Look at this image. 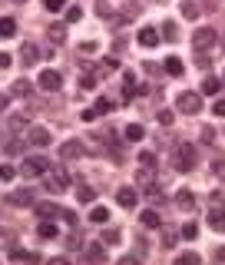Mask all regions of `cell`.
<instances>
[{
    "instance_id": "obj_10",
    "label": "cell",
    "mask_w": 225,
    "mask_h": 265,
    "mask_svg": "<svg viewBox=\"0 0 225 265\" xmlns=\"http://www.w3.org/2000/svg\"><path fill=\"white\" fill-rule=\"evenodd\" d=\"M27 139H30L33 146H50V129L47 126H30L27 129Z\"/></svg>"
},
{
    "instance_id": "obj_28",
    "label": "cell",
    "mask_w": 225,
    "mask_h": 265,
    "mask_svg": "<svg viewBox=\"0 0 225 265\" xmlns=\"http://www.w3.org/2000/svg\"><path fill=\"white\" fill-rule=\"evenodd\" d=\"M50 40H53V43H63L66 40V30H63V27H60V24H50Z\"/></svg>"
},
{
    "instance_id": "obj_31",
    "label": "cell",
    "mask_w": 225,
    "mask_h": 265,
    "mask_svg": "<svg viewBox=\"0 0 225 265\" xmlns=\"http://www.w3.org/2000/svg\"><path fill=\"white\" fill-rule=\"evenodd\" d=\"M120 17H123V24H126V20H133V17H139V4H126Z\"/></svg>"
},
{
    "instance_id": "obj_38",
    "label": "cell",
    "mask_w": 225,
    "mask_h": 265,
    "mask_svg": "<svg viewBox=\"0 0 225 265\" xmlns=\"http://www.w3.org/2000/svg\"><path fill=\"white\" fill-rule=\"evenodd\" d=\"M96 14H99V17H113V7H109V0H96Z\"/></svg>"
},
{
    "instance_id": "obj_44",
    "label": "cell",
    "mask_w": 225,
    "mask_h": 265,
    "mask_svg": "<svg viewBox=\"0 0 225 265\" xmlns=\"http://www.w3.org/2000/svg\"><path fill=\"white\" fill-rule=\"evenodd\" d=\"M139 166H153L156 169V156L153 153H139Z\"/></svg>"
},
{
    "instance_id": "obj_26",
    "label": "cell",
    "mask_w": 225,
    "mask_h": 265,
    "mask_svg": "<svg viewBox=\"0 0 225 265\" xmlns=\"http://www.w3.org/2000/svg\"><path fill=\"white\" fill-rule=\"evenodd\" d=\"M10 93H14V97H30V80H17L14 86H10Z\"/></svg>"
},
{
    "instance_id": "obj_39",
    "label": "cell",
    "mask_w": 225,
    "mask_h": 265,
    "mask_svg": "<svg viewBox=\"0 0 225 265\" xmlns=\"http://www.w3.org/2000/svg\"><path fill=\"white\" fill-rule=\"evenodd\" d=\"M43 7H47L50 14H56V10H63V7H66V0H43Z\"/></svg>"
},
{
    "instance_id": "obj_15",
    "label": "cell",
    "mask_w": 225,
    "mask_h": 265,
    "mask_svg": "<svg viewBox=\"0 0 225 265\" xmlns=\"http://www.w3.org/2000/svg\"><path fill=\"white\" fill-rule=\"evenodd\" d=\"M33 206H37V216H40V219H53V216L63 212V209H56L53 202H33Z\"/></svg>"
},
{
    "instance_id": "obj_36",
    "label": "cell",
    "mask_w": 225,
    "mask_h": 265,
    "mask_svg": "<svg viewBox=\"0 0 225 265\" xmlns=\"http://www.w3.org/2000/svg\"><path fill=\"white\" fill-rule=\"evenodd\" d=\"M156 120H159L162 126H172V120H176V113H172V110H159V116H156Z\"/></svg>"
},
{
    "instance_id": "obj_32",
    "label": "cell",
    "mask_w": 225,
    "mask_h": 265,
    "mask_svg": "<svg viewBox=\"0 0 225 265\" xmlns=\"http://www.w3.org/2000/svg\"><path fill=\"white\" fill-rule=\"evenodd\" d=\"M56 235H60V229H56V225H50V222L40 225V239H56Z\"/></svg>"
},
{
    "instance_id": "obj_22",
    "label": "cell",
    "mask_w": 225,
    "mask_h": 265,
    "mask_svg": "<svg viewBox=\"0 0 225 265\" xmlns=\"http://www.w3.org/2000/svg\"><path fill=\"white\" fill-rule=\"evenodd\" d=\"M76 199H80V202H93V199H96V189H93V186H86V183H80Z\"/></svg>"
},
{
    "instance_id": "obj_4",
    "label": "cell",
    "mask_w": 225,
    "mask_h": 265,
    "mask_svg": "<svg viewBox=\"0 0 225 265\" xmlns=\"http://www.w3.org/2000/svg\"><path fill=\"white\" fill-rule=\"evenodd\" d=\"M176 106H179V113H189V116H195V113L202 110V97H199V93H179Z\"/></svg>"
},
{
    "instance_id": "obj_34",
    "label": "cell",
    "mask_w": 225,
    "mask_h": 265,
    "mask_svg": "<svg viewBox=\"0 0 225 265\" xmlns=\"http://www.w3.org/2000/svg\"><path fill=\"white\" fill-rule=\"evenodd\" d=\"M195 235H199V225H195V219H192V222L182 225V239H195Z\"/></svg>"
},
{
    "instance_id": "obj_53",
    "label": "cell",
    "mask_w": 225,
    "mask_h": 265,
    "mask_svg": "<svg viewBox=\"0 0 225 265\" xmlns=\"http://www.w3.org/2000/svg\"><path fill=\"white\" fill-rule=\"evenodd\" d=\"M7 110V97H4V93H0V113Z\"/></svg>"
},
{
    "instance_id": "obj_29",
    "label": "cell",
    "mask_w": 225,
    "mask_h": 265,
    "mask_svg": "<svg viewBox=\"0 0 225 265\" xmlns=\"http://www.w3.org/2000/svg\"><path fill=\"white\" fill-rule=\"evenodd\" d=\"M162 37H166V40H179V27L172 24V20H166V24H162Z\"/></svg>"
},
{
    "instance_id": "obj_33",
    "label": "cell",
    "mask_w": 225,
    "mask_h": 265,
    "mask_svg": "<svg viewBox=\"0 0 225 265\" xmlns=\"http://www.w3.org/2000/svg\"><path fill=\"white\" fill-rule=\"evenodd\" d=\"M153 172H156L153 166H143V169H139V186H149V183H153Z\"/></svg>"
},
{
    "instance_id": "obj_20",
    "label": "cell",
    "mask_w": 225,
    "mask_h": 265,
    "mask_svg": "<svg viewBox=\"0 0 225 265\" xmlns=\"http://www.w3.org/2000/svg\"><path fill=\"white\" fill-rule=\"evenodd\" d=\"M143 136H146V129L139 126V123H129V126H126V139H129V143H139Z\"/></svg>"
},
{
    "instance_id": "obj_30",
    "label": "cell",
    "mask_w": 225,
    "mask_h": 265,
    "mask_svg": "<svg viewBox=\"0 0 225 265\" xmlns=\"http://www.w3.org/2000/svg\"><path fill=\"white\" fill-rule=\"evenodd\" d=\"M182 17L195 20V17H199V4H192V0H182Z\"/></svg>"
},
{
    "instance_id": "obj_45",
    "label": "cell",
    "mask_w": 225,
    "mask_h": 265,
    "mask_svg": "<svg viewBox=\"0 0 225 265\" xmlns=\"http://www.w3.org/2000/svg\"><path fill=\"white\" fill-rule=\"evenodd\" d=\"M209 202H212V209H225V199H222V193H212V196H209Z\"/></svg>"
},
{
    "instance_id": "obj_17",
    "label": "cell",
    "mask_w": 225,
    "mask_h": 265,
    "mask_svg": "<svg viewBox=\"0 0 225 265\" xmlns=\"http://www.w3.org/2000/svg\"><path fill=\"white\" fill-rule=\"evenodd\" d=\"M17 33V20L14 17H0V37L7 40V37H14Z\"/></svg>"
},
{
    "instance_id": "obj_1",
    "label": "cell",
    "mask_w": 225,
    "mask_h": 265,
    "mask_svg": "<svg viewBox=\"0 0 225 265\" xmlns=\"http://www.w3.org/2000/svg\"><path fill=\"white\" fill-rule=\"evenodd\" d=\"M43 186H47L50 193H66V186H70V172H66L63 166H60V169L50 166V176L43 179Z\"/></svg>"
},
{
    "instance_id": "obj_21",
    "label": "cell",
    "mask_w": 225,
    "mask_h": 265,
    "mask_svg": "<svg viewBox=\"0 0 225 265\" xmlns=\"http://www.w3.org/2000/svg\"><path fill=\"white\" fill-rule=\"evenodd\" d=\"M10 258H14V262H40L37 252H24V249H14V252H10Z\"/></svg>"
},
{
    "instance_id": "obj_16",
    "label": "cell",
    "mask_w": 225,
    "mask_h": 265,
    "mask_svg": "<svg viewBox=\"0 0 225 265\" xmlns=\"http://www.w3.org/2000/svg\"><path fill=\"white\" fill-rule=\"evenodd\" d=\"M139 219H143V225H146V229H159V225H162V216H159L156 209H146Z\"/></svg>"
},
{
    "instance_id": "obj_3",
    "label": "cell",
    "mask_w": 225,
    "mask_h": 265,
    "mask_svg": "<svg viewBox=\"0 0 225 265\" xmlns=\"http://www.w3.org/2000/svg\"><path fill=\"white\" fill-rule=\"evenodd\" d=\"M50 166H53V162H50L47 156H33V159H27L24 166H20V172H24L27 179H33V176H40V172H50Z\"/></svg>"
},
{
    "instance_id": "obj_23",
    "label": "cell",
    "mask_w": 225,
    "mask_h": 265,
    "mask_svg": "<svg viewBox=\"0 0 225 265\" xmlns=\"http://www.w3.org/2000/svg\"><path fill=\"white\" fill-rule=\"evenodd\" d=\"M89 219H93V222H109V209H106V206H93V209H89Z\"/></svg>"
},
{
    "instance_id": "obj_41",
    "label": "cell",
    "mask_w": 225,
    "mask_h": 265,
    "mask_svg": "<svg viewBox=\"0 0 225 265\" xmlns=\"http://www.w3.org/2000/svg\"><path fill=\"white\" fill-rule=\"evenodd\" d=\"M159 242H162V249H172V245H176V232H169V229H166Z\"/></svg>"
},
{
    "instance_id": "obj_7",
    "label": "cell",
    "mask_w": 225,
    "mask_h": 265,
    "mask_svg": "<svg viewBox=\"0 0 225 265\" xmlns=\"http://www.w3.org/2000/svg\"><path fill=\"white\" fill-rule=\"evenodd\" d=\"M7 202L10 206H33V186H20V189H14V193L7 196Z\"/></svg>"
},
{
    "instance_id": "obj_27",
    "label": "cell",
    "mask_w": 225,
    "mask_h": 265,
    "mask_svg": "<svg viewBox=\"0 0 225 265\" xmlns=\"http://www.w3.org/2000/svg\"><path fill=\"white\" fill-rule=\"evenodd\" d=\"M218 86H222V80H215V76H209V80H202V93H209V97H215Z\"/></svg>"
},
{
    "instance_id": "obj_9",
    "label": "cell",
    "mask_w": 225,
    "mask_h": 265,
    "mask_svg": "<svg viewBox=\"0 0 225 265\" xmlns=\"http://www.w3.org/2000/svg\"><path fill=\"white\" fill-rule=\"evenodd\" d=\"M116 202H120L123 209H133V206H136V202H139V193H136V189H133V186H123L120 193H116Z\"/></svg>"
},
{
    "instance_id": "obj_46",
    "label": "cell",
    "mask_w": 225,
    "mask_h": 265,
    "mask_svg": "<svg viewBox=\"0 0 225 265\" xmlns=\"http://www.w3.org/2000/svg\"><path fill=\"white\" fill-rule=\"evenodd\" d=\"M212 172H215L218 179H225V159H215V162H212Z\"/></svg>"
},
{
    "instance_id": "obj_19",
    "label": "cell",
    "mask_w": 225,
    "mask_h": 265,
    "mask_svg": "<svg viewBox=\"0 0 225 265\" xmlns=\"http://www.w3.org/2000/svg\"><path fill=\"white\" fill-rule=\"evenodd\" d=\"M99 242H103V245H120V242H123V232H120V229H106V232L99 235Z\"/></svg>"
},
{
    "instance_id": "obj_11",
    "label": "cell",
    "mask_w": 225,
    "mask_h": 265,
    "mask_svg": "<svg viewBox=\"0 0 225 265\" xmlns=\"http://www.w3.org/2000/svg\"><path fill=\"white\" fill-rule=\"evenodd\" d=\"M40 50H37V47H33V43H24V47H20V63H27V66H33V63H37V60H40Z\"/></svg>"
},
{
    "instance_id": "obj_8",
    "label": "cell",
    "mask_w": 225,
    "mask_h": 265,
    "mask_svg": "<svg viewBox=\"0 0 225 265\" xmlns=\"http://www.w3.org/2000/svg\"><path fill=\"white\" fill-rule=\"evenodd\" d=\"M83 153H86V146H83L80 139H66V143L60 146V159H80Z\"/></svg>"
},
{
    "instance_id": "obj_25",
    "label": "cell",
    "mask_w": 225,
    "mask_h": 265,
    "mask_svg": "<svg viewBox=\"0 0 225 265\" xmlns=\"http://www.w3.org/2000/svg\"><path fill=\"white\" fill-rule=\"evenodd\" d=\"M166 73L169 76H182V60H179V56H169L166 60Z\"/></svg>"
},
{
    "instance_id": "obj_51",
    "label": "cell",
    "mask_w": 225,
    "mask_h": 265,
    "mask_svg": "<svg viewBox=\"0 0 225 265\" xmlns=\"http://www.w3.org/2000/svg\"><path fill=\"white\" fill-rule=\"evenodd\" d=\"M10 63H14V56H10V53H0V66H4V70H7Z\"/></svg>"
},
{
    "instance_id": "obj_2",
    "label": "cell",
    "mask_w": 225,
    "mask_h": 265,
    "mask_svg": "<svg viewBox=\"0 0 225 265\" xmlns=\"http://www.w3.org/2000/svg\"><path fill=\"white\" fill-rule=\"evenodd\" d=\"M172 166L179 169V172H189V169H195V149L189 143H179V149H176V162Z\"/></svg>"
},
{
    "instance_id": "obj_42",
    "label": "cell",
    "mask_w": 225,
    "mask_h": 265,
    "mask_svg": "<svg viewBox=\"0 0 225 265\" xmlns=\"http://www.w3.org/2000/svg\"><path fill=\"white\" fill-rule=\"evenodd\" d=\"M199 133H202V143H215V129L212 126H202Z\"/></svg>"
},
{
    "instance_id": "obj_40",
    "label": "cell",
    "mask_w": 225,
    "mask_h": 265,
    "mask_svg": "<svg viewBox=\"0 0 225 265\" xmlns=\"http://www.w3.org/2000/svg\"><path fill=\"white\" fill-rule=\"evenodd\" d=\"M93 110H96L99 116H103V113H109V110H113V103H109V100H106V97H99V100H96V106H93Z\"/></svg>"
},
{
    "instance_id": "obj_49",
    "label": "cell",
    "mask_w": 225,
    "mask_h": 265,
    "mask_svg": "<svg viewBox=\"0 0 225 265\" xmlns=\"http://www.w3.org/2000/svg\"><path fill=\"white\" fill-rule=\"evenodd\" d=\"M60 216H63V222L76 225V212H73V209H63V212H60Z\"/></svg>"
},
{
    "instance_id": "obj_43",
    "label": "cell",
    "mask_w": 225,
    "mask_h": 265,
    "mask_svg": "<svg viewBox=\"0 0 225 265\" xmlns=\"http://www.w3.org/2000/svg\"><path fill=\"white\" fill-rule=\"evenodd\" d=\"M80 86L83 90H96V76H93V73H86V76L80 80Z\"/></svg>"
},
{
    "instance_id": "obj_13",
    "label": "cell",
    "mask_w": 225,
    "mask_h": 265,
    "mask_svg": "<svg viewBox=\"0 0 225 265\" xmlns=\"http://www.w3.org/2000/svg\"><path fill=\"white\" fill-rule=\"evenodd\" d=\"M176 206H179V209H185V212H192V206H195L192 189H179V193H176Z\"/></svg>"
},
{
    "instance_id": "obj_47",
    "label": "cell",
    "mask_w": 225,
    "mask_h": 265,
    "mask_svg": "<svg viewBox=\"0 0 225 265\" xmlns=\"http://www.w3.org/2000/svg\"><path fill=\"white\" fill-rule=\"evenodd\" d=\"M80 17H83V10H80V7H70V10H66V20H70V24H76Z\"/></svg>"
},
{
    "instance_id": "obj_6",
    "label": "cell",
    "mask_w": 225,
    "mask_h": 265,
    "mask_svg": "<svg viewBox=\"0 0 225 265\" xmlns=\"http://www.w3.org/2000/svg\"><path fill=\"white\" fill-rule=\"evenodd\" d=\"M37 86H40V90H47V93H56V90L63 86V76H60L56 70H43L40 76H37Z\"/></svg>"
},
{
    "instance_id": "obj_54",
    "label": "cell",
    "mask_w": 225,
    "mask_h": 265,
    "mask_svg": "<svg viewBox=\"0 0 225 265\" xmlns=\"http://www.w3.org/2000/svg\"><path fill=\"white\" fill-rule=\"evenodd\" d=\"M222 86H225V70H222Z\"/></svg>"
},
{
    "instance_id": "obj_37",
    "label": "cell",
    "mask_w": 225,
    "mask_h": 265,
    "mask_svg": "<svg viewBox=\"0 0 225 265\" xmlns=\"http://www.w3.org/2000/svg\"><path fill=\"white\" fill-rule=\"evenodd\" d=\"M179 265H199V255H195V252H182V255H179Z\"/></svg>"
},
{
    "instance_id": "obj_14",
    "label": "cell",
    "mask_w": 225,
    "mask_h": 265,
    "mask_svg": "<svg viewBox=\"0 0 225 265\" xmlns=\"http://www.w3.org/2000/svg\"><path fill=\"white\" fill-rule=\"evenodd\" d=\"M159 37H162V33L153 30V27H143V30H139V43H143V47H156Z\"/></svg>"
},
{
    "instance_id": "obj_55",
    "label": "cell",
    "mask_w": 225,
    "mask_h": 265,
    "mask_svg": "<svg viewBox=\"0 0 225 265\" xmlns=\"http://www.w3.org/2000/svg\"><path fill=\"white\" fill-rule=\"evenodd\" d=\"M14 4H27V0H14Z\"/></svg>"
},
{
    "instance_id": "obj_52",
    "label": "cell",
    "mask_w": 225,
    "mask_h": 265,
    "mask_svg": "<svg viewBox=\"0 0 225 265\" xmlns=\"http://www.w3.org/2000/svg\"><path fill=\"white\" fill-rule=\"evenodd\" d=\"M212 258H215V262H225V249H215V252H212Z\"/></svg>"
},
{
    "instance_id": "obj_48",
    "label": "cell",
    "mask_w": 225,
    "mask_h": 265,
    "mask_svg": "<svg viewBox=\"0 0 225 265\" xmlns=\"http://www.w3.org/2000/svg\"><path fill=\"white\" fill-rule=\"evenodd\" d=\"M212 113H215V116H222V120H225V100H215V103H212Z\"/></svg>"
},
{
    "instance_id": "obj_5",
    "label": "cell",
    "mask_w": 225,
    "mask_h": 265,
    "mask_svg": "<svg viewBox=\"0 0 225 265\" xmlns=\"http://www.w3.org/2000/svg\"><path fill=\"white\" fill-rule=\"evenodd\" d=\"M215 40H218V30H215V27H199V30L192 33V47H199V50L212 47Z\"/></svg>"
},
{
    "instance_id": "obj_35",
    "label": "cell",
    "mask_w": 225,
    "mask_h": 265,
    "mask_svg": "<svg viewBox=\"0 0 225 265\" xmlns=\"http://www.w3.org/2000/svg\"><path fill=\"white\" fill-rule=\"evenodd\" d=\"M14 176H17V169L10 166V162H4V166H0V179H4V183H10Z\"/></svg>"
},
{
    "instance_id": "obj_18",
    "label": "cell",
    "mask_w": 225,
    "mask_h": 265,
    "mask_svg": "<svg viewBox=\"0 0 225 265\" xmlns=\"http://www.w3.org/2000/svg\"><path fill=\"white\" fill-rule=\"evenodd\" d=\"M209 225L215 229V232H225V212L222 209H212L209 212Z\"/></svg>"
},
{
    "instance_id": "obj_12",
    "label": "cell",
    "mask_w": 225,
    "mask_h": 265,
    "mask_svg": "<svg viewBox=\"0 0 225 265\" xmlns=\"http://www.w3.org/2000/svg\"><path fill=\"white\" fill-rule=\"evenodd\" d=\"M83 252H86L89 262H106V245H103V242H89Z\"/></svg>"
},
{
    "instance_id": "obj_24",
    "label": "cell",
    "mask_w": 225,
    "mask_h": 265,
    "mask_svg": "<svg viewBox=\"0 0 225 265\" xmlns=\"http://www.w3.org/2000/svg\"><path fill=\"white\" fill-rule=\"evenodd\" d=\"M136 76H133V73H126V83H123V97H126V100H133V97H136Z\"/></svg>"
},
{
    "instance_id": "obj_50",
    "label": "cell",
    "mask_w": 225,
    "mask_h": 265,
    "mask_svg": "<svg viewBox=\"0 0 225 265\" xmlns=\"http://www.w3.org/2000/svg\"><path fill=\"white\" fill-rule=\"evenodd\" d=\"M96 116H99L96 110H83V123H93V120H96Z\"/></svg>"
}]
</instances>
